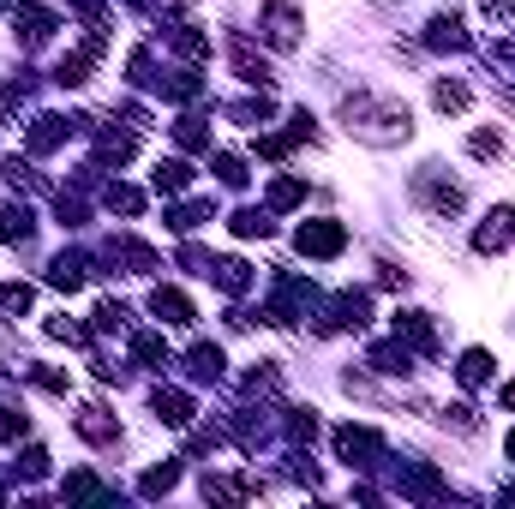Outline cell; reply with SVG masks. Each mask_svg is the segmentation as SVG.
<instances>
[{
    "label": "cell",
    "instance_id": "obj_1",
    "mask_svg": "<svg viewBox=\"0 0 515 509\" xmlns=\"http://www.w3.org/2000/svg\"><path fill=\"white\" fill-rule=\"evenodd\" d=\"M342 126L366 144H408L414 138V114L390 96H372V90H354L342 96Z\"/></svg>",
    "mask_w": 515,
    "mask_h": 509
},
{
    "label": "cell",
    "instance_id": "obj_2",
    "mask_svg": "<svg viewBox=\"0 0 515 509\" xmlns=\"http://www.w3.org/2000/svg\"><path fill=\"white\" fill-rule=\"evenodd\" d=\"M90 120H78V114H36L30 120V132H24V144H30V156H48V150H60L72 132H84Z\"/></svg>",
    "mask_w": 515,
    "mask_h": 509
},
{
    "label": "cell",
    "instance_id": "obj_3",
    "mask_svg": "<svg viewBox=\"0 0 515 509\" xmlns=\"http://www.w3.org/2000/svg\"><path fill=\"white\" fill-rule=\"evenodd\" d=\"M258 30H264V42L270 48H300V12L288 6V0H264V12H258Z\"/></svg>",
    "mask_w": 515,
    "mask_h": 509
},
{
    "label": "cell",
    "instance_id": "obj_4",
    "mask_svg": "<svg viewBox=\"0 0 515 509\" xmlns=\"http://www.w3.org/2000/svg\"><path fill=\"white\" fill-rule=\"evenodd\" d=\"M330 444H336V456H342L348 468H378V456H384V438H378L372 426H342Z\"/></svg>",
    "mask_w": 515,
    "mask_h": 509
},
{
    "label": "cell",
    "instance_id": "obj_5",
    "mask_svg": "<svg viewBox=\"0 0 515 509\" xmlns=\"http://www.w3.org/2000/svg\"><path fill=\"white\" fill-rule=\"evenodd\" d=\"M414 198L432 210V216H456L468 198H462V186H450V180H438V168H420L414 174Z\"/></svg>",
    "mask_w": 515,
    "mask_h": 509
},
{
    "label": "cell",
    "instance_id": "obj_6",
    "mask_svg": "<svg viewBox=\"0 0 515 509\" xmlns=\"http://www.w3.org/2000/svg\"><path fill=\"white\" fill-rule=\"evenodd\" d=\"M312 300H318V288H312V282L282 276V282H276V300H270V312H264V318H270V324H294L300 312H312Z\"/></svg>",
    "mask_w": 515,
    "mask_h": 509
},
{
    "label": "cell",
    "instance_id": "obj_7",
    "mask_svg": "<svg viewBox=\"0 0 515 509\" xmlns=\"http://www.w3.org/2000/svg\"><path fill=\"white\" fill-rule=\"evenodd\" d=\"M96 60H102V30H90V36H84V48H72V54L54 66V84H60V90L90 84V66H96Z\"/></svg>",
    "mask_w": 515,
    "mask_h": 509
},
{
    "label": "cell",
    "instance_id": "obj_8",
    "mask_svg": "<svg viewBox=\"0 0 515 509\" xmlns=\"http://www.w3.org/2000/svg\"><path fill=\"white\" fill-rule=\"evenodd\" d=\"M294 246H300L306 258H342V246H348V228H342V222H300Z\"/></svg>",
    "mask_w": 515,
    "mask_h": 509
},
{
    "label": "cell",
    "instance_id": "obj_9",
    "mask_svg": "<svg viewBox=\"0 0 515 509\" xmlns=\"http://www.w3.org/2000/svg\"><path fill=\"white\" fill-rule=\"evenodd\" d=\"M360 324H366V294H354V288H342V294L324 306V318H318L324 336H336V330H360Z\"/></svg>",
    "mask_w": 515,
    "mask_h": 509
},
{
    "label": "cell",
    "instance_id": "obj_10",
    "mask_svg": "<svg viewBox=\"0 0 515 509\" xmlns=\"http://www.w3.org/2000/svg\"><path fill=\"white\" fill-rule=\"evenodd\" d=\"M504 246H515V210L510 204H498V210L474 228V252H480V258H492V252H504Z\"/></svg>",
    "mask_w": 515,
    "mask_h": 509
},
{
    "label": "cell",
    "instance_id": "obj_11",
    "mask_svg": "<svg viewBox=\"0 0 515 509\" xmlns=\"http://www.w3.org/2000/svg\"><path fill=\"white\" fill-rule=\"evenodd\" d=\"M396 492L414 498V504H432V498H444V480H438V468H426V462H402Z\"/></svg>",
    "mask_w": 515,
    "mask_h": 509
},
{
    "label": "cell",
    "instance_id": "obj_12",
    "mask_svg": "<svg viewBox=\"0 0 515 509\" xmlns=\"http://www.w3.org/2000/svg\"><path fill=\"white\" fill-rule=\"evenodd\" d=\"M102 258H108V264H126L132 276H150V270L162 264V258H156V252H150L144 240H132V234H120V240H108V246H102Z\"/></svg>",
    "mask_w": 515,
    "mask_h": 509
},
{
    "label": "cell",
    "instance_id": "obj_13",
    "mask_svg": "<svg viewBox=\"0 0 515 509\" xmlns=\"http://www.w3.org/2000/svg\"><path fill=\"white\" fill-rule=\"evenodd\" d=\"M90 282V258L84 252H60L54 264H48V288H60V294H78Z\"/></svg>",
    "mask_w": 515,
    "mask_h": 509
},
{
    "label": "cell",
    "instance_id": "obj_14",
    "mask_svg": "<svg viewBox=\"0 0 515 509\" xmlns=\"http://www.w3.org/2000/svg\"><path fill=\"white\" fill-rule=\"evenodd\" d=\"M366 366L384 372V378H408V372H414V348H408L402 336H396V342H378V348L366 354Z\"/></svg>",
    "mask_w": 515,
    "mask_h": 509
},
{
    "label": "cell",
    "instance_id": "obj_15",
    "mask_svg": "<svg viewBox=\"0 0 515 509\" xmlns=\"http://www.w3.org/2000/svg\"><path fill=\"white\" fill-rule=\"evenodd\" d=\"M12 24H18L24 48H42V42H48V36L60 30V18H54L48 6H18V18H12Z\"/></svg>",
    "mask_w": 515,
    "mask_h": 509
},
{
    "label": "cell",
    "instance_id": "obj_16",
    "mask_svg": "<svg viewBox=\"0 0 515 509\" xmlns=\"http://www.w3.org/2000/svg\"><path fill=\"white\" fill-rule=\"evenodd\" d=\"M426 48H450V54H468L474 42H468V30H462V18H456V12H438V18L426 24Z\"/></svg>",
    "mask_w": 515,
    "mask_h": 509
},
{
    "label": "cell",
    "instance_id": "obj_17",
    "mask_svg": "<svg viewBox=\"0 0 515 509\" xmlns=\"http://www.w3.org/2000/svg\"><path fill=\"white\" fill-rule=\"evenodd\" d=\"M396 336L408 348H420V354H438V324L426 312H396Z\"/></svg>",
    "mask_w": 515,
    "mask_h": 509
},
{
    "label": "cell",
    "instance_id": "obj_18",
    "mask_svg": "<svg viewBox=\"0 0 515 509\" xmlns=\"http://www.w3.org/2000/svg\"><path fill=\"white\" fill-rule=\"evenodd\" d=\"M150 312L162 324H198V312H192V300L180 288H150Z\"/></svg>",
    "mask_w": 515,
    "mask_h": 509
},
{
    "label": "cell",
    "instance_id": "obj_19",
    "mask_svg": "<svg viewBox=\"0 0 515 509\" xmlns=\"http://www.w3.org/2000/svg\"><path fill=\"white\" fill-rule=\"evenodd\" d=\"M150 414H156L162 426H192V414H198V408H192V396H186V390H156V396H150Z\"/></svg>",
    "mask_w": 515,
    "mask_h": 509
},
{
    "label": "cell",
    "instance_id": "obj_20",
    "mask_svg": "<svg viewBox=\"0 0 515 509\" xmlns=\"http://www.w3.org/2000/svg\"><path fill=\"white\" fill-rule=\"evenodd\" d=\"M228 54H234V72H240L246 84H258V90L270 84V66H264V54H258L246 36H234V42H228Z\"/></svg>",
    "mask_w": 515,
    "mask_h": 509
},
{
    "label": "cell",
    "instance_id": "obj_21",
    "mask_svg": "<svg viewBox=\"0 0 515 509\" xmlns=\"http://www.w3.org/2000/svg\"><path fill=\"white\" fill-rule=\"evenodd\" d=\"M30 234H36L30 204H0V240L6 246H30Z\"/></svg>",
    "mask_w": 515,
    "mask_h": 509
},
{
    "label": "cell",
    "instance_id": "obj_22",
    "mask_svg": "<svg viewBox=\"0 0 515 509\" xmlns=\"http://www.w3.org/2000/svg\"><path fill=\"white\" fill-rule=\"evenodd\" d=\"M222 366H228V360H222V348H216V342H198V348L186 354V372H192L198 384H216V378H222Z\"/></svg>",
    "mask_w": 515,
    "mask_h": 509
},
{
    "label": "cell",
    "instance_id": "obj_23",
    "mask_svg": "<svg viewBox=\"0 0 515 509\" xmlns=\"http://www.w3.org/2000/svg\"><path fill=\"white\" fill-rule=\"evenodd\" d=\"M78 438H90V444H114L120 426H114L108 408H78Z\"/></svg>",
    "mask_w": 515,
    "mask_h": 509
},
{
    "label": "cell",
    "instance_id": "obj_24",
    "mask_svg": "<svg viewBox=\"0 0 515 509\" xmlns=\"http://www.w3.org/2000/svg\"><path fill=\"white\" fill-rule=\"evenodd\" d=\"M150 186H156V192H168V198H174V192H186V186H192V162H174V156H168V162H156V168H150Z\"/></svg>",
    "mask_w": 515,
    "mask_h": 509
},
{
    "label": "cell",
    "instance_id": "obj_25",
    "mask_svg": "<svg viewBox=\"0 0 515 509\" xmlns=\"http://www.w3.org/2000/svg\"><path fill=\"white\" fill-rule=\"evenodd\" d=\"M132 360L150 366V372H162V366H168V342H162V330H138V336H132Z\"/></svg>",
    "mask_w": 515,
    "mask_h": 509
},
{
    "label": "cell",
    "instance_id": "obj_26",
    "mask_svg": "<svg viewBox=\"0 0 515 509\" xmlns=\"http://www.w3.org/2000/svg\"><path fill=\"white\" fill-rule=\"evenodd\" d=\"M132 156H138V138H132V132H102V138H96V162H114V168H120V162H132Z\"/></svg>",
    "mask_w": 515,
    "mask_h": 509
},
{
    "label": "cell",
    "instance_id": "obj_27",
    "mask_svg": "<svg viewBox=\"0 0 515 509\" xmlns=\"http://www.w3.org/2000/svg\"><path fill=\"white\" fill-rule=\"evenodd\" d=\"M210 216H216V204H210V198H192V204H174V210H168V228H174V234H192V228L210 222Z\"/></svg>",
    "mask_w": 515,
    "mask_h": 509
},
{
    "label": "cell",
    "instance_id": "obj_28",
    "mask_svg": "<svg viewBox=\"0 0 515 509\" xmlns=\"http://www.w3.org/2000/svg\"><path fill=\"white\" fill-rule=\"evenodd\" d=\"M210 276H216V288H222V294H246V288H252V270H246L240 258H216V264H210Z\"/></svg>",
    "mask_w": 515,
    "mask_h": 509
},
{
    "label": "cell",
    "instance_id": "obj_29",
    "mask_svg": "<svg viewBox=\"0 0 515 509\" xmlns=\"http://www.w3.org/2000/svg\"><path fill=\"white\" fill-rule=\"evenodd\" d=\"M456 378H462L468 390L492 384V354H486V348H468V354H462V366H456Z\"/></svg>",
    "mask_w": 515,
    "mask_h": 509
},
{
    "label": "cell",
    "instance_id": "obj_30",
    "mask_svg": "<svg viewBox=\"0 0 515 509\" xmlns=\"http://www.w3.org/2000/svg\"><path fill=\"white\" fill-rule=\"evenodd\" d=\"M168 42H174L186 60H210V36H198V24H174V30H168Z\"/></svg>",
    "mask_w": 515,
    "mask_h": 509
},
{
    "label": "cell",
    "instance_id": "obj_31",
    "mask_svg": "<svg viewBox=\"0 0 515 509\" xmlns=\"http://www.w3.org/2000/svg\"><path fill=\"white\" fill-rule=\"evenodd\" d=\"M270 114H276V102H270V96H264V90H258V96H246V102H234V108H228V120H240V126H264V120H270Z\"/></svg>",
    "mask_w": 515,
    "mask_h": 509
},
{
    "label": "cell",
    "instance_id": "obj_32",
    "mask_svg": "<svg viewBox=\"0 0 515 509\" xmlns=\"http://www.w3.org/2000/svg\"><path fill=\"white\" fill-rule=\"evenodd\" d=\"M174 486H180V462H162V468H150V474L138 480V492H144V498H168Z\"/></svg>",
    "mask_w": 515,
    "mask_h": 509
},
{
    "label": "cell",
    "instance_id": "obj_33",
    "mask_svg": "<svg viewBox=\"0 0 515 509\" xmlns=\"http://www.w3.org/2000/svg\"><path fill=\"white\" fill-rule=\"evenodd\" d=\"M30 300H36V288H30V282H0V318H24V312H30Z\"/></svg>",
    "mask_w": 515,
    "mask_h": 509
},
{
    "label": "cell",
    "instance_id": "obj_34",
    "mask_svg": "<svg viewBox=\"0 0 515 509\" xmlns=\"http://www.w3.org/2000/svg\"><path fill=\"white\" fill-rule=\"evenodd\" d=\"M432 102H438L444 114H462L474 96H468V84H456V78H438V84H432Z\"/></svg>",
    "mask_w": 515,
    "mask_h": 509
},
{
    "label": "cell",
    "instance_id": "obj_35",
    "mask_svg": "<svg viewBox=\"0 0 515 509\" xmlns=\"http://www.w3.org/2000/svg\"><path fill=\"white\" fill-rule=\"evenodd\" d=\"M174 138H180L186 150H210V126H204V114H180V120H174Z\"/></svg>",
    "mask_w": 515,
    "mask_h": 509
},
{
    "label": "cell",
    "instance_id": "obj_36",
    "mask_svg": "<svg viewBox=\"0 0 515 509\" xmlns=\"http://www.w3.org/2000/svg\"><path fill=\"white\" fill-rule=\"evenodd\" d=\"M468 156H474V162H498V156H504V132H498V126H480V132L468 138Z\"/></svg>",
    "mask_w": 515,
    "mask_h": 509
},
{
    "label": "cell",
    "instance_id": "obj_37",
    "mask_svg": "<svg viewBox=\"0 0 515 509\" xmlns=\"http://www.w3.org/2000/svg\"><path fill=\"white\" fill-rule=\"evenodd\" d=\"M102 204H108V210H120V216H138V210H144V192L114 180V186H102Z\"/></svg>",
    "mask_w": 515,
    "mask_h": 509
},
{
    "label": "cell",
    "instance_id": "obj_38",
    "mask_svg": "<svg viewBox=\"0 0 515 509\" xmlns=\"http://www.w3.org/2000/svg\"><path fill=\"white\" fill-rule=\"evenodd\" d=\"M306 198V180H294V174H282V180H270V210H294Z\"/></svg>",
    "mask_w": 515,
    "mask_h": 509
},
{
    "label": "cell",
    "instance_id": "obj_39",
    "mask_svg": "<svg viewBox=\"0 0 515 509\" xmlns=\"http://www.w3.org/2000/svg\"><path fill=\"white\" fill-rule=\"evenodd\" d=\"M240 240H264L270 234V210H234V222H228Z\"/></svg>",
    "mask_w": 515,
    "mask_h": 509
},
{
    "label": "cell",
    "instance_id": "obj_40",
    "mask_svg": "<svg viewBox=\"0 0 515 509\" xmlns=\"http://www.w3.org/2000/svg\"><path fill=\"white\" fill-rule=\"evenodd\" d=\"M126 318H132V312H126L120 300H102V306L90 312V330H96V336H108V330H126Z\"/></svg>",
    "mask_w": 515,
    "mask_h": 509
},
{
    "label": "cell",
    "instance_id": "obj_41",
    "mask_svg": "<svg viewBox=\"0 0 515 509\" xmlns=\"http://www.w3.org/2000/svg\"><path fill=\"white\" fill-rule=\"evenodd\" d=\"M24 102H30V72H18V78H6V84H0V120H6V114H18Z\"/></svg>",
    "mask_w": 515,
    "mask_h": 509
},
{
    "label": "cell",
    "instance_id": "obj_42",
    "mask_svg": "<svg viewBox=\"0 0 515 509\" xmlns=\"http://www.w3.org/2000/svg\"><path fill=\"white\" fill-rule=\"evenodd\" d=\"M168 102H198L204 96V84H198V72H180V78H168V84H156Z\"/></svg>",
    "mask_w": 515,
    "mask_h": 509
},
{
    "label": "cell",
    "instance_id": "obj_43",
    "mask_svg": "<svg viewBox=\"0 0 515 509\" xmlns=\"http://www.w3.org/2000/svg\"><path fill=\"white\" fill-rule=\"evenodd\" d=\"M216 180H222V186H246V180H252V174H246V156L222 150V156H216Z\"/></svg>",
    "mask_w": 515,
    "mask_h": 509
},
{
    "label": "cell",
    "instance_id": "obj_44",
    "mask_svg": "<svg viewBox=\"0 0 515 509\" xmlns=\"http://www.w3.org/2000/svg\"><path fill=\"white\" fill-rule=\"evenodd\" d=\"M126 78H132V84H162V78H156V60H150V48H132V60H126Z\"/></svg>",
    "mask_w": 515,
    "mask_h": 509
},
{
    "label": "cell",
    "instance_id": "obj_45",
    "mask_svg": "<svg viewBox=\"0 0 515 509\" xmlns=\"http://www.w3.org/2000/svg\"><path fill=\"white\" fill-rule=\"evenodd\" d=\"M42 330H48L54 342H72V348H84V342H90V330H84V324H72V318H48Z\"/></svg>",
    "mask_w": 515,
    "mask_h": 509
},
{
    "label": "cell",
    "instance_id": "obj_46",
    "mask_svg": "<svg viewBox=\"0 0 515 509\" xmlns=\"http://www.w3.org/2000/svg\"><path fill=\"white\" fill-rule=\"evenodd\" d=\"M24 378L36 390H48V396H66V372H54V366H24Z\"/></svg>",
    "mask_w": 515,
    "mask_h": 509
},
{
    "label": "cell",
    "instance_id": "obj_47",
    "mask_svg": "<svg viewBox=\"0 0 515 509\" xmlns=\"http://www.w3.org/2000/svg\"><path fill=\"white\" fill-rule=\"evenodd\" d=\"M288 438H294V444H312V438H318V414H312V408H294V414H288Z\"/></svg>",
    "mask_w": 515,
    "mask_h": 509
},
{
    "label": "cell",
    "instance_id": "obj_48",
    "mask_svg": "<svg viewBox=\"0 0 515 509\" xmlns=\"http://www.w3.org/2000/svg\"><path fill=\"white\" fill-rule=\"evenodd\" d=\"M0 174H6L12 186H42V174H36L30 162H18V156H6V162H0Z\"/></svg>",
    "mask_w": 515,
    "mask_h": 509
},
{
    "label": "cell",
    "instance_id": "obj_49",
    "mask_svg": "<svg viewBox=\"0 0 515 509\" xmlns=\"http://www.w3.org/2000/svg\"><path fill=\"white\" fill-rule=\"evenodd\" d=\"M438 420H444V426H456V432H480V414H474L468 402H456V408H444Z\"/></svg>",
    "mask_w": 515,
    "mask_h": 509
},
{
    "label": "cell",
    "instance_id": "obj_50",
    "mask_svg": "<svg viewBox=\"0 0 515 509\" xmlns=\"http://www.w3.org/2000/svg\"><path fill=\"white\" fill-rule=\"evenodd\" d=\"M60 492H66V498H102V492H108V486H102V480H96V474H72V480H66V486H60Z\"/></svg>",
    "mask_w": 515,
    "mask_h": 509
},
{
    "label": "cell",
    "instance_id": "obj_51",
    "mask_svg": "<svg viewBox=\"0 0 515 509\" xmlns=\"http://www.w3.org/2000/svg\"><path fill=\"white\" fill-rule=\"evenodd\" d=\"M294 150V132H270V138H258V156H270V162H282Z\"/></svg>",
    "mask_w": 515,
    "mask_h": 509
},
{
    "label": "cell",
    "instance_id": "obj_52",
    "mask_svg": "<svg viewBox=\"0 0 515 509\" xmlns=\"http://www.w3.org/2000/svg\"><path fill=\"white\" fill-rule=\"evenodd\" d=\"M18 474H24V480H42V474H48V450H36V444H30V450L18 456Z\"/></svg>",
    "mask_w": 515,
    "mask_h": 509
},
{
    "label": "cell",
    "instance_id": "obj_53",
    "mask_svg": "<svg viewBox=\"0 0 515 509\" xmlns=\"http://www.w3.org/2000/svg\"><path fill=\"white\" fill-rule=\"evenodd\" d=\"M12 438H24V414L18 408H0V444H12Z\"/></svg>",
    "mask_w": 515,
    "mask_h": 509
},
{
    "label": "cell",
    "instance_id": "obj_54",
    "mask_svg": "<svg viewBox=\"0 0 515 509\" xmlns=\"http://www.w3.org/2000/svg\"><path fill=\"white\" fill-rule=\"evenodd\" d=\"M480 12L498 24V18H515V0H480Z\"/></svg>",
    "mask_w": 515,
    "mask_h": 509
},
{
    "label": "cell",
    "instance_id": "obj_55",
    "mask_svg": "<svg viewBox=\"0 0 515 509\" xmlns=\"http://www.w3.org/2000/svg\"><path fill=\"white\" fill-rule=\"evenodd\" d=\"M384 288H408V270H396V264H384V276H378Z\"/></svg>",
    "mask_w": 515,
    "mask_h": 509
},
{
    "label": "cell",
    "instance_id": "obj_56",
    "mask_svg": "<svg viewBox=\"0 0 515 509\" xmlns=\"http://www.w3.org/2000/svg\"><path fill=\"white\" fill-rule=\"evenodd\" d=\"M504 408H510V414H515V378H510V384H504Z\"/></svg>",
    "mask_w": 515,
    "mask_h": 509
},
{
    "label": "cell",
    "instance_id": "obj_57",
    "mask_svg": "<svg viewBox=\"0 0 515 509\" xmlns=\"http://www.w3.org/2000/svg\"><path fill=\"white\" fill-rule=\"evenodd\" d=\"M504 456H510V462H515V432H510V438H504Z\"/></svg>",
    "mask_w": 515,
    "mask_h": 509
},
{
    "label": "cell",
    "instance_id": "obj_58",
    "mask_svg": "<svg viewBox=\"0 0 515 509\" xmlns=\"http://www.w3.org/2000/svg\"><path fill=\"white\" fill-rule=\"evenodd\" d=\"M6 6H12V0H0V12H6Z\"/></svg>",
    "mask_w": 515,
    "mask_h": 509
}]
</instances>
